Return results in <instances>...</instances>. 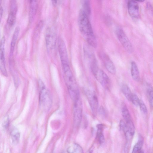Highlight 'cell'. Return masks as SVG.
<instances>
[{
  "label": "cell",
  "instance_id": "4",
  "mask_svg": "<svg viewBox=\"0 0 153 153\" xmlns=\"http://www.w3.org/2000/svg\"><path fill=\"white\" fill-rule=\"evenodd\" d=\"M115 33L117 39L125 49L128 52L132 53L133 51L132 44L123 30L118 28Z\"/></svg>",
  "mask_w": 153,
  "mask_h": 153
},
{
  "label": "cell",
  "instance_id": "10",
  "mask_svg": "<svg viewBox=\"0 0 153 153\" xmlns=\"http://www.w3.org/2000/svg\"><path fill=\"white\" fill-rule=\"evenodd\" d=\"M5 38L3 36L1 41L0 47V68L1 72L3 75H6L7 72L5 66L4 56Z\"/></svg>",
  "mask_w": 153,
  "mask_h": 153
},
{
  "label": "cell",
  "instance_id": "15",
  "mask_svg": "<svg viewBox=\"0 0 153 153\" xmlns=\"http://www.w3.org/2000/svg\"><path fill=\"white\" fill-rule=\"evenodd\" d=\"M20 31V28L19 27H16L15 28L12 36V38L10 44V55L12 56L13 54L14 48L16 43V41L18 37Z\"/></svg>",
  "mask_w": 153,
  "mask_h": 153
},
{
  "label": "cell",
  "instance_id": "18",
  "mask_svg": "<svg viewBox=\"0 0 153 153\" xmlns=\"http://www.w3.org/2000/svg\"><path fill=\"white\" fill-rule=\"evenodd\" d=\"M122 92L126 99L129 101H131L133 95L129 88L126 85L124 84L121 87Z\"/></svg>",
  "mask_w": 153,
  "mask_h": 153
},
{
  "label": "cell",
  "instance_id": "12",
  "mask_svg": "<svg viewBox=\"0 0 153 153\" xmlns=\"http://www.w3.org/2000/svg\"><path fill=\"white\" fill-rule=\"evenodd\" d=\"M101 57L107 70L111 74H115L116 72V67L109 57L105 53L102 54Z\"/></svg>",
  "mask_w": 153,
  "mask_h": 153
},
{
  "label": "cell",
  "instance_id": "24",
  "mask_svg": "<svg viewBox=\"0 0 153 153\" xmlns=\"http://www.w3.org/2000/svg\"><path fill=\"white\" fill-rule=\"evenodd\" d=\"M131 101L135 106L139 105L140 101L137 96L135 94H133Z\"/></svg>",
  "mask_w": 153,
  "mask_h": 153
},
{
  "label": "cell",
  "instance_id": "13",
  "mask_svg": "<svg viewBox=\"0 0 153 153\" xmlns=\"http://www.w3.org/2000/svg\"><path fill=\"white\" fill-rule=\"evenodd\" d=\"M37 7V0H30L29 19L30 22H32L34 19L36 14Z\"/></svg>",
  "mask_w": 153,
  "mask_h": 153
},
{
  "label": "cell",
  "instance_id": "30",
  "mask_svg": "<svg viewBox=\"0 0 153 153\" xmlns=\"http://www.w3.org/2000/svg\"><path fill=\"white\" fill-rule=\"evenodd\" d=\"M53 5L54 6L56 5L57 4L58 0H51Z\"/></svg>",
  "mask_w": 153,
  "mask_h": 153
},
{
  "label": "cell",
  "instance_id": "14",
  "mask_svg": "<svg viewBox=\"0 0 153 153\" xmlns=\"http://www.w3.org/2000/svg\"><path fill=\"white\" fill-rule=\"evenodd\" d=\"M131 74L133 79L136 81H139L140 79L139 70L136 63L132 61L131 63Z\"/></svg>",
  "mask_w": 153,
  "mask_h": 153
},
{
  "label": "cell",
  "instance_id": "5",
  "mask_svg": "<svg viewBox=\"0 0 153 153\" xmlns=\"http://www.w3.org/2000/svg\"><path fill=\"white\" fill-rule=\"evenodd\" d=\"M91 71L97 80L103 87L106 88H109L110 84V80L103 70L97 67Z\"/></svg>",
  "mask_w": 153,
  "mask_h": 153
},
{
  "label": "cell",
  "instance_id": "2",
  "mask_svg": "<svg viewBox=\"0 0 153 153\" xmlns=\"http://www.w3.org/2000/svg\"><path fill=\"white\" fill-rule=\"evenodd\" d=\"M65 82L71 98L74 101L79 98V88L69 64H62Z\"/></svg>",
  "mask_w": 153,
  "mask_h": 153
},
{
  "label": "cell",
  "instance_id": "22",
  "mask_svg": "<svg viewBox=\"0 0 153 153\" xmlns=\"http://www.w3.org/2000/svg\"><path fill=\"white\" fill-rule=\"evenodd\" d=\"M143 139L141 136L139 137L137 142L134 145L132 151V153H135L139 152L141 149L143 145Z\"/></svg>",
  "mask_w": 153,
  "mask_h": 153
},
{
  "label": "cell",
  "instance_id": "17",
  "mask_svg": "<svg viewBox=\"0 0 153 153\" xmlns=\"http://www.w3.org/2000/svg\"><path fill=\"white\" fill-rule=\"evenodd\" d=\"M67 151L69 153H82L83 152L82 148L76 143H74L70 146L68 148Z\"/></svg>",
  "mask_w": 153,
  "mask_h": 153
},
{
  "label": "cell",
  "instance_id": "8",
  "mask_svg": "<svg viewBox=\"0 0 153 153\" xmlns=\"http://www.w3.org/2000/svg\"><path fill=\"white\" fill-rule=\"evenodd\" d=\"M56 40L55 33L51 28H48L45 33L46 47L48 51H51L54 48Z\"/></svg>",
  "mask_w": 153,
  "mask_h": 153
},
{
  "label": "cell",
  "instance_id": "3",
  "mask_svg": "<svg viewBox=\"0 0 153 153\" xmlns=\"http://www.w3.org/2000/svg\"><path fill=\"white\" fill-rule=\"evenodd\" d=\"M39 89V100L40 105L45 110H49L51 107L52 100L46 87L41 80L38 82Z\"/></svg>",
  "mask_w": 153,
  "mask_h": 153
},
{
  "label": "cell",
  "instance_id": "7",
  "mask_svg": "<svg viewBox=\"0 0 153 153\" xmlns=\"http://www.w3.org/2000/svg\"><path fill=\"white\" fill-rule=\"evenodd\" d=\"M85 92L92 112L95 115L98 108V102L97 95L94 91L90 89H86Z\"/></svg>",
  "mask_w": 153,
  "mask_h": 153
},
{
  "label": "cell",
  "instance_id": "29",
  "mask_svg": "<svg viewBox=\"0 0 153 153\" xmlns=\"http://www.w3.org/2000/svg\"><path fill=\"white\" fill-rule=\"evenodd\" d=\"M0 19L1 20L3 12V7L1 6L0 7Z\"/></svg>",
  "mask_w": 153,
  "mask_h": 153
},
{
  "label": "cell",
  "instance_id": "25",
  "mask_svg": "<svg viewBox=\"0 0 153 153\" xmlns=\"http://www.w3.org/2000/svg\"><path fill=\"white\" fill-rule=\"evenodd\" d=\"M17 4L16 0H11L10 6V11L17 13Z\"/></svg>",
  "mask_w": 153,
  "mask_h": 153
},
{
  "label": "cell",
  "instance_id": "9",
  "mask_svg": "<svg viewBox=\"0 0 153 153\" xmlns=\"http://www.w3.org/2000/svg\"><path fill=\"white\" fill-rule=\"evenodd\" d=\"M58 49L62 64H69L68 55L66 46L63 40L59 38L58 42Z\"/></svg>",
  "mask_w": 153,
  "mask_h": 153
},
{
  "label": "cell",
  "instance_id": "28",
  "mask_svg": "<svg viewBox=\"0 0 153 153\" xmlns=\"http://www.w3.org/2000/svg\"><path fill=\"white\" fill-rule=\"evenodd\" d=\"M99 111L100 115L102 116H104L105 114V112L104 108L102 107L101 106L100 108Z\"/></svg>",
  "mask_w": 153,
  "mask_h": 153
},
{
  "label": "cell",
  "instance_id": "23",
  "mask_svg": "<svg viewBox=\"0 0 153 153\" xmlns=\"http://www.w3.org/2000/svg\"><path fill=\"white\" fill-rule=\"evenodd\" d=\"M122 116L126 122L131 120L129 112L126 106H123L122 107Z\"/></svg>",
  "mask_w": 153,
  "mask_h": 153
},
{
  "label": "cell",
  "instance_id": "20",
  "mask_svg": "<svg viewBox=\"0 0 153 153\" xmlns=\"http://www.w3.org/2000/svg\"><path fill=\"white\" fill-rule=\"evenodd\" d=\"M146 90L149 103L153 107V87L150 84H147Z\"/></svg>",
  "mask_w": 153,
  "mask_h": 153
},
{
  "label": "cell",
  "instance_id": "26",
  "mask_svg": "<svg viewBox=\"0 0 153 153\" xmlns=\"http://www.w3.org/2000/svg\"><path fill=\"white\" fill-rule=\"evenodd\" d=\"M141 111L144 114H146L147 112V109L146 106L143 102L140 101L139 105Z\"/></svg>",
  "mask_w": 153,
  "mask_h": 153
},
{
  "label": "cell",
  "instance_id": "6",
  "mask_svg": "<svg viewBox=\"0 0 153 153\" xmlns=\"http://www.w3.org/2000/svg\"><path fill=\"white\" fill-rule=\"evenodd\" d=\"M73 109L74 123L78 127L80 124L82 117V104L79 98L74 101Z\"/></svg>",
  "mask_w": 153,
  "mask_h": 153
},
{
  "label": "cell",
  "instance_id": "27",
  "mask_svg": "<svg viewBox=\"0 0 153 153\" xmlns=\"http://www.w3.org/2000/svg\"><path fill=\"white\" fill-rule=\"evenodd\" d=\"M3 120L2 125L3 127L5 128H6L8 125V117H5Z\"/></svg>",
  "mask_w": 153,
  "mask_h": 153
},
{
  "label": "cell",
  "instance_id": "1",
  "mask_svg": "<svg viewBox=\"0 0 153 153\" xmlns=\"http://www.w3.org/2000/svg\"><path fill=\"white\" fill-rule=\"evenodd\" d=\"M78 23L80 32L85 39L91 46L96 47V39L87 14L83 10H81L79 14Z\"/></svg>",
  "mask_w": 153,
  "mask_h": 153
},
{
  "label": "cell",
  "instance_id": "31",
  "mask_svg": "<svg viewBox=\"0 0 153 153\" xmlns=\"http://www.w3.org/2000/svg\"><path fill=\"white\" fill-rule=\"evenodd\" d=\"M135 1H137L139 2H143L145 0H133Z\"/></svg>",
  "mask_w": 153,
  "mask_h": 153
},
{
  "label": "cell",
  "instance_id": "16",
  "mask_svg": "<svg viewBox=\"0 0 153 153\" xmlns=\"http://www.w3.org/2000/svg\"><path fill=\"white\" fill-rule=\"evenodd\" d=\"M97 138L99 143L100 144H102L105 141L104 135L103 132V126L102 124H99L97 125Z\"/></svg>",
  "mask_w": 153,
  "mask_h": 153
},
{
  "label": "cell",
  "instance_id": "21",
  "mask_svg": "<svg viewBox=\"0 0 153 153\" xmlns=\"http://www.w3.org/2000/svg\"><path fill=\"white\" fill-rule=\"evenodd\" d=\"M16 13L10 12L7 20V24L9 26L12 27L15 24L16 20Z\"/></svg>",
  "mask_w": 153,
  "mask_h": 153
},
{
  "label": "cell",
  "instance_id": "11",
  "mask_svg": "<svg viewBox=\"0 0 153 153\" xmlns=\"http://www.w3.org/2000/svg\"><path fill=\"white\" fill-rule=\"evenodd\" d=\"M128 9L130 16L133 18H137L139 15L138 4L133 0H130L128 3Z\"/></svg>",
  "mask_w": 153,
  "mask_h": 153
},
{
  "label": "cell",
  "instance_id": "19",
  "mask_svg": "<svg viewBox=\"0 0 153 153\" xmlns=\"http://www.w3.org/2000/svg\"><path fill=\"white\" fill-rule=\"evenodd\" d=\"M10 134L13 142L15 144L17 143L20 137V133L18 130L16 128H13L11 131Z\"/></svg>",
  "mask_w": 153,
  "mask_h": 153
},
{
  "label": "cell",
  "instance_id": "32",
  "mask_svg": "<svg viewBox=\"0 0 153 153\" xmlns=\"http://www.w3.org/2000/svg\"><path fill=\"white\" fill-rule=\"evenodd\" d=\"M2 0H0V2L1 3Z\"/></svg>",
  "mask_w": 153,
  "mask_h": 153
}]
</instances>
